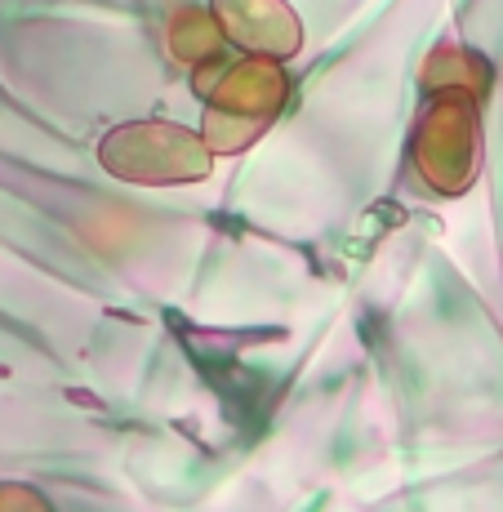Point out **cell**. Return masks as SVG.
<instances>
[{
    "mask_svg": "<svg viewBox=\"0 0 503 512\" xmlns=\"http://www.w3.org/2000/svg\"><path fill=\"white\" fill-rule=\"evenodd\" d=\"M419 85L428 94H468V98H486L495 85V67L468 45H437L419 67Z\"/></svg>",
    "mask_w": 503,
    "mask_h": 512,
    "instance_id": "5",
    "label": "cell"
},
{
    "mask_svg": "<svg viewBox=\"0 0 503 512\" xmlns=\"http://www.w3.org/2000/svg\"><path fill=\"white\" fill-rule=\"evenodd\" d=\"M210 14L228 45L245 49L250 58L285 63L303 49V23L285 0H210Z\"/></svg>",
    "mask_w": 503,
    "mask_h": 512,
    "instance_id": "4",
    "label": "cell"
},
{
    "mask_svg": "<svg viewBox=\"0 0 503 512\" xmlns=\"http://www.w3.org/2000/svg\"><path fill=\"white\" fill-rule=\"evenodd\" d=\"M192 90L205 103V147L214 156H236L259 143L263 130L285 112L290 76L272 58H214L192 72Z\"/></svg>",
    "mask_w": 503,
    "mask_h": 512,
    "instance_id": "1",
    "label": "cell"
},
{
    "mask_svg": "<svg viewBox=\"0 0 503 512\" xmlns=\"http://www.w3.org/2000/svg\"><path fill=\"white\" fill-rule=\"evenodd\" d=\"M0 512H54L36 486H0Z\"/></svg>",
    "mask_w": 503,
    "mask_h": 512,
    "instance_id": "7",
    "label": "cell"
},
{
    "mask_svg": "<svg viewBox=\"0 0 503 512\" xmlns=\"http://www.w3.org/2000/svg\"><path fill=\"white\" fill-rule=\"evenodd\" d=\"M481 103L468 94H432L410 134V165L437 196L472 192L481 174Z\"/></svg>",
    "mask_w": 503,
    "mask_h": 512,
    "instance_id": "3",
    "label": "cell"
},
{
    "mask_svg": "<svg viewBox=\"0 0 503 512\" xmlns=\"http://www.w3.org/2000/svg\"><path fill=\"white\" fill-rule=\"evenodd\" d=\"M223 27L214 23L210 9H196V5H183L179 14L170 18V32H165V45H170V58L174 63H187L196 72V67L214 63V58H223Z\"/></svg>",
    "mask_w": 503,
    "mask_h": 512,
    "instance_id": "6",
    "label": "cell"
},
{
    "mask_svg": "<svg viewBox=\"0 0 503 512\" xmlns=\"http://www.w3.org/2000/svg\"><path fill=\"white\" fill-rule=\"evenodd\" d=\"M98 165L112 179L138 187H183L214 174V152L196 130L179 121H125L98 139Z\"/></svg>",
    "mask_w": 503,
    "mask_h": 512,
    "instance_id": "2",
    "label": "cell"
}]
</instances>
